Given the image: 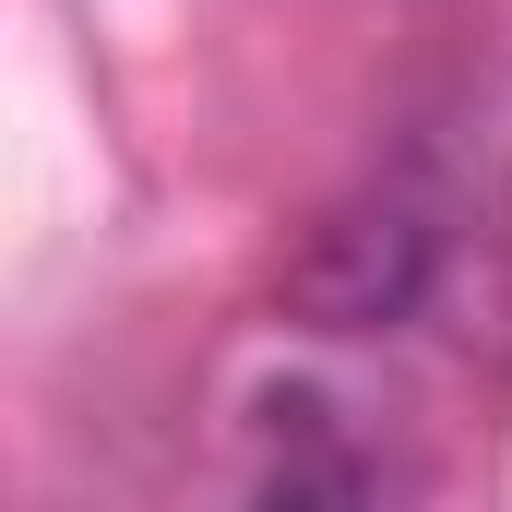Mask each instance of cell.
<instances>
[{
    "label": "cell",
    "instance_id": "1",
    "mask_svg": "<svg viewBox=\"0 0 512 512\" xmlns=\"http://www.w3.org/2000/svg\"><path fill=\"white\" fill-rule=\"evenodd\" d=\"M465 286V215L429 179H370L322 203L274 262V322L334 346H417Z\"/></svg>",
    "mask_w": 512,
    "mask_h": 512
}]
</instances>
